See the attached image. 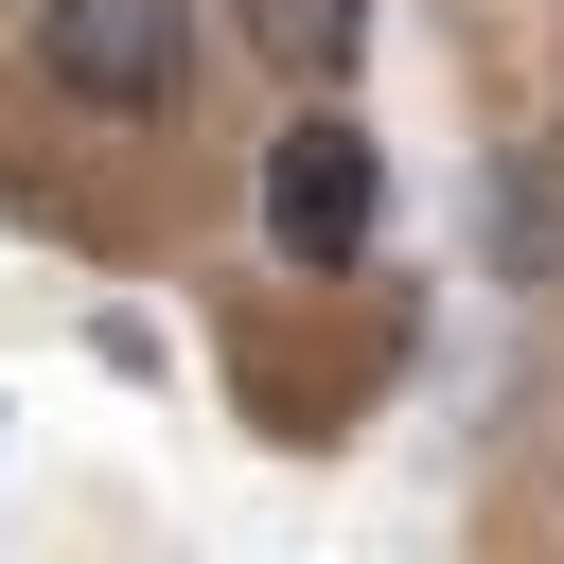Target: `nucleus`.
<instances>
[{
    "instance_id": "nucleus-1",
    "label": "nucleus",
    "mask_w": 564,
    "mask_h": 564,
    "mask_svg": "<svg viewBox=\"0 0 564 564\" xmlns=\"http://www.w3.org/2000/svg\"><path fill=\"white\" fill-rule=\"evenodd\" d=\"M194 0H35V88L70 123H176L194 106Z\"/></svg>"
},
{
    "instance_id": "nucleus-2",
    "label": "nucleus",
    "mask_w": 564,
    "mask_h": 564,
    "mask_svg": "<svg viewBox=\"0 0 564 564\" xmlns=\"http://www.w3.org/2000/svg\"><path fill=\"white\" fill-rule=\"evenodd\" d=\"M370 212H388V141L335 123V106H300V123L264 141V247L335 282V264H370Z\"/></svg>"
},
{
    "instance_id": "nucleus-3",
    "label": "nucleus",
    "mask_w": 564,
    "mask_h": 564,
    "mask_svg": "<svg viewBox=\"0 0 564 564\" xmlns=\"http://www.w3.org/2000/svg\"><path fill=\"white\" fill-rule=\"evenodd\" d=\"M229 18H247V53L300 70V88H352V53H370V0H229Z\"/></svg>"
},
{
    "instance_id": "nucleus-4",
    "label": "nucleus",
    "mask_w": 564,
    "mask_h": 564,
    "mask_svg": "<svg viewBox=\"0 0 564 564\" xmlns=\"http://www.w3.org/2000/svg\"><path fill=\"white\" fill-rule=\"evenodd\" d=\"M494 247H511V264H564V194H546V176H494Z\"/></svg>"
}]
</instances>
